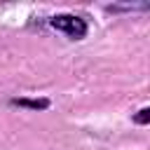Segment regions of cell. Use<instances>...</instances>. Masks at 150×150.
Segmentation results:
<instances>
[{"label": "cell", "instance_id": "cell-1", "mask_svg": "<svg viewBox=\"0 0 150 150\" xmlns=\"http://www.w3.org/2000/svg\"><path fill=\"white\" fill-rule=\"evenodd\" d=\"M56 30H63L66 35H70V38H84L87 35V23H84V19H80V16H75V14H56V16H52V21H49Z\"/></svg>", "mask_w": 150, "mask_h": 150}, {"label": "cell", "instance_id": "cell-2", "mask_svg": "<svg viewBox=\"0 0 150 150\" xmlns=\"http://www.w3.org/2000/svg\"><path fill=\"white\" fill-rule=\"evenodd\" d=\"M14 105H23V108H33V110H42L49 105L47 98H12Z\"/></svg>", "mask_w": 150, "mask_h": 150}, {"label": "cell", "instance_id": "cell-3", "mask_svg": "<svg viewBox=\"0 0 150 150\" xmlns=\"http://www.w3.org/2000/svg\"><path fill=\"white\" fill-rule=\"evenodd\" d=\"M134 122H138V124H148V122H150V108H141L138 115L134 117Z\"/></svg>", "mask_w": 150, "mask_h": 150}]
</instances>
